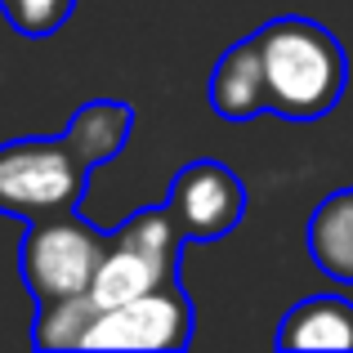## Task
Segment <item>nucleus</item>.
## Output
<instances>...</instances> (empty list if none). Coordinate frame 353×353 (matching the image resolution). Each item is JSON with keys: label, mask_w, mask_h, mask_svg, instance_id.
<instances>
[{"label": "nucleus", "mask_w": 353, "mask_h": 353, "mask_svg": "<svg viewBox=\"0 0 353 353\" xmlns=\"http://www.w3.org/2000/svg\"><path fill=\"white\" fill-rule=\"evenodd\" d=\"M277 349H353V304L340 295L300 300L277 327Z\"/></svg>", "instance_id": "8"}, {"label": "nucleus", "mask_w": 353, "mask_h": 353, "mask_svg": "<svg viewBox=\"0 0 353 353\" xmlns=\"http://www.w3.org/2000/svg\"><path fill=\"white\" fill-rule=\"evenodd\" d=\"M268 77V112L286 121H318L340 103L349 59L340 41L313 18H273L255 32Z\"/></svg>", "instance_id": "1"}, {"label": "nucleus", "mask_w": 353, "mask_h": 353, "mask_svg": "<svg viewBox=\"0 0 353 353\" xmlns=\"http://www.w3.org/2000/svg\"><path fill=\"white\" fill-rule=\"evenodd\" d=\"M210 108L224 121H250L268 108V77H264V54L259 41H237L224 50V59L210 72Z\"/></svg>", "instance_id": "7"}, {"label": "nucleus", "mask_w": 353, "mask_h": 353, "mask_svg": "<svg viewBox=\"0 0 353 353\" xmlns=\"http://www.w3.org/2000/svg\"><path fill=\"white\" fill-rule=\"evenodd\" d=\"M108 233H99L94 224L77 215V210H59V215H45L27 224V241L18 268H23V282L32 291L36 304L50 300H77L90 295L99 277V264L108 255Z\"/></svg>", "instance_id": "4"}, {"label": "nucleus", "mask_w": 353, "mask_h": 353, "mask_svg": "<svg viewBox=\"0 0 353 353\" xmlns=\"http://www.w3.org/2000/svg\"><path fill=\"white\" fill-rule=\"evenodd\" d=\"M192 322L197 318L183 286L165 282L117 309H99L81 336V349H188Z\"/></svg>", "instance_id": "5"}, {"label": "nucleus", "mask_w": 353, "mask_h": 353, "mask_svg": "<svg viewBox=\"0 0 353 353\" xmlns=\"http://www.w3.org/2000/svg\"><path fill=\"white\" fill-rule=\"evenodd\" d=\"M130 130H134V112L125 103H112V99H99V103H85L68 125V143L77 148V157L85 165H99L108 157H117L125 148Z\"/></svg>", "instance_id": "10"}, {"label": "nucleus", "mask_w": 353, "mask_h": 353, "mask_svg": "<svg viewBox=\"0 0 353 353\" xmlns=\"http://www.w3.org/2000/svg\"><path fill=\"white\" fill-rule=\"evenodd\" d=\"M72 9H77V0H0V14L9 18V27L32 41L54 36L72 18Z\"/></svg>", "instance_id": "11"}, {"label": "nucleus", "mask_w": 353, "mask_h": 353, "mask_svg": "<svg viewBox=\"0 0 353 353\" xmlns=\"http://www.w3.org/2000/svg\"><path fill=\"white\" fill-rule=\"evenodd\" d=\"M309 255L327 277L353 286V188H340L313 210Z\"/></svg>", "instance_id": "9"}, {"label": "nucleus", "mask_w": 353, "mask_h": 353, "mask_svg": "<svg viewBox=\"0 0 353 353\" xmlns=\"http://www.w3.org/2000/svg\"><path fill=\"white\" fill-rule=\"evenodd\" d=\"M179 255H183V233L174 228L165 206L130 215L108 241V255L99 264L94 286H90V304L117 309V304L139 300L165 282H179Z\"/></svg>", "instance_id": "3"}, {"label": "nucleus", "mask_w": 353, "mask_h": 353, "mask_svg": "<svg viewBox=\"0 0 353 353\" xmlns=\"http://www.w3.org/2000/svg\"><path fill=\"white\" fill-rule=\"evenodd\" d=\"M90 170L68 139H14L0 143V215L45 219L59 210H81Z\"/></svg>", "instance_id": "2"}, {"label": "nucleus", "mask_w": 353, "mask_h": 353, "mask_svg": "<svg viewBox=\"0 0 353 353\" xmlns=\"http://www.w3.org/2000/svg\"><path fill=\"white\" fill-rule=\"evenodd\" d=\"M165 210H170L183 241H210V237L233 233L241 224L246 188L224 161H192L174 174Z\"/></svg>", "instance_id": "6"}]
</instances>
